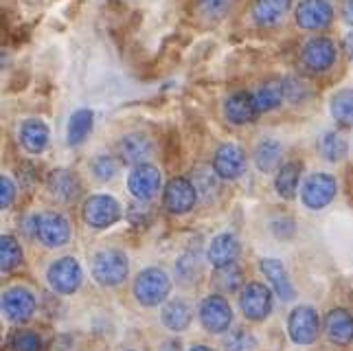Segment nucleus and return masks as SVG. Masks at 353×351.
<instances>
[{"instance_id": "25", "label": "nucleus", "mask_w": 353, "mask_h": 351, "mask_svg": "<svg viewBox=\"0 0 353 351\" xmlns=\"http://www.w3.org/2000/svg\"><path fill=\"white\" fill-rule=\"evenodd\" d=\"M301 176H303V163L290 161L279 167V174L274 178V189L283 200H292L301 191Z\"/></svg>"}, {"instance_id": "10", "label": "nucleus", "mask_w": 353, "mask_h": 351, "mask_svg": "<svg viewBox=\"0 0 353 351\" xmlns=\"http://www.w3.org/2000/svg\"><path fill=\"white\" fill-rule=\"evenodd\" d=\"M161 185H163L161 172L150 163L134 165V169L128 176V189L137 200H145V202L154 200L158 196V191H161Z\"/></svg>"}, {"instance_id": "9", "label": "nucleus", "mask_w": 353, "mask_h": 351, "mask_svg": "<svg viewBox=\"0 0 353 351\" xmlns=\"http://www.w3.org/2000/svg\"><path fill=\"white\" fill-rule=\"evenodd\" d=\"M200 323L206 332L211 334H222L230 328L233 323V310H230L228 301L220 294L206 297L200 303Z\"/></svg>"}, {"instance_id": "20", "label": "nucleus", "mask_w": 353, "mask_h": 351, "mask_svg": "<svg viewBox=\"0 0 353 351\" xmlns=\"http://www.w3.org/2000/svg\"><path fill=\"white\" fill-rule=\"evenodd\" d=\"M259 268H261L265 279L270 281V285L274 288V292L279 294V299L292 301L296 297V290H294V285H292L290 274H288L285 265L281 261H279V259H261Z\"/></svg>"}, {"instance_id": "13", "label": "nucleus", "mask_w": 353, "mask_h": 351, "mask_svg": "<svg viewBox=\"0 0 353 351\" xmlns=\"http://www.w3.org/2000/svg\"><path fill=\"white\" fill-rule=\"evenodd\" d=\"M296 24L305 31L327 29L334 20V9L327 0H301L296 7Z\"/></svg>"}, {"instance_id": "12", "label": "nucleus", "mask_w": 353, "mask_h": 351, "mask_svg": "<svg viewBox=\"0 0 353 351\" xmlns=\"http://www.w3.org/2000/svg\"><path fill=\"white\" fill-rule=\"evenodd\" d=\"M246 165H248L246 152H243L235 143L220 145L217 152H215V156H213V169L222 180L241 178V174L246 172Z\"/></svg>"}, {"instance_id": "21", "label": "nucleus", "mask_w": 353, "mask_h": 351, "mask_svg": "<svg viewBox=\"0 0 353 351\" xmlns=\"http://www.w3.org/2000/svg\"><path fill=\"white\" fill-rule=\"evenodd\" d=\"M325 334L334 345L340 347L353 343V317L347 310H332L325 319Z\"/></svg>"}, {"instance_id": "18", "label": "nucleus", "mask_w": 353, "mask_h": 351, "mask_svg": "<svg viewBox=\"0 0 353 351\" xmlns=\"http://www.w3.org/2000/svg\"><path fill=\"white\" fill-rule=\"evenodd\" d=\"M46 189L51 193V198H55L57 202H72L79 196L81 183L70 169H53L46 176Z\"/></svg>"}, {"instance_id": "33", "label": "nucleus", "mask_w": 353, "mask_h": 351, "mask_svg": "<svg viewBox=\"0 0 353 351\" xmlns=\"http://www.w3.org/2000/svg\"><path fill=\"white\" fill-rule=\"evenodd\" d=\"M22 259H24V252H22V246L18 244V239L11 235L0 237V268H3V272L18 268Z\"/></svg>"}, {"instance_id": "35", "label": "nucleus", "mask_w": 353, "mask_h": 351, "mask_svg": "<svg viewBox=\"0 0 353 351\" xmlns=\"http://www.w3.org/2000/svg\"><path fill=\"white\" fill-rule=\"evenodd\" d=\"M90 172L97 180H101V183H108V180H112L117 174H119V163L114 156H108V154H99L97 159L90 163Z\"/></svg>"}, {"instance_id": "44", "label": "nucleus", "mask_w": 353, "mask_h": 351, "mask_svg": "<svg viewBox=\"0 0 353 351\" xmlns=\"http://www.w3.org/2000/svg\"><path fill=\"white\" fill-rule=\"evenodd\" d=\"M345 51H347L349 59L353 62V31H351V33H347V38H345Z\"/></svg>"}, {"instance_id": "46", "label": "nucleus", "mask_w": 353, "mask_h": 351, "mask_svg": "<svg viewBox=\"0 0 353 351\" xmlns=\"http://www.w3.org/2000/svg\"><path fill=\"white\" fill-rule=\"evenodd\" d=\"M189 351H215V349H211V347H206V345H193Z\"/></svg>"}, {"instance_id": "24", "label": "nucleus", "mask_w": 353, "mask_h": 351, "mask_svg": "<svg viewBox=\"0 0 353 351\" xmlns=\"http://www.w3.org/2000/svg\"><path fill=\"white\" fill-rule=\"evenodd\" d=\"M193 319V310L185 299H174L167 301L161 312V321L167 330L172 332H185Z\"/></svg>"}, {"instance_id": "17", "label": "nucleus", "mask_w": 353, "mask_h": 351, "mask_svg": "<svg viewBox=\"0 0 353 351\" xmlns=\"http://www.w3.org/2000/svg\"><path fill=\"white\" fill-rule=\"evenodd\" d=\"M119 154L128 165H143L154 156V143L143 132H130L121 139Z\"/></svg>"}, {"instance_id": "8", "label": "nucleus", "mask_w": 353, "mask_h": 351, "mask_svg": "<svg viewBox=\"0 0 353 351\" xmlns=\"http://www.w3.org/2000/svg\"><path fill=\"white\" fill-rule=\"evenodd\" d=\"M288 334L296 345H312L321 334L319 314L310 305H299L292 310L288 319Z\"/></svg>"}, {"instance_id": "32", "label": "nucleus", "mask_w": 353, "mask_h": 351, "mask_svg": "<svg viewBox=\"0 0 353 351\" xmlns=\"http://www.w3.org/2000/svg\"><path fill=\"white\" fill-rule=\"evenodd\" d=\"M176 274H178V281L191 285L200 279L202 274V257H200V250H187L185 255H180L176 261Z\"/></svg>"}, {"instance_id": "11", "label": "nucleus", "mask_w": 353, "mask_h": 351, "mask_svg": "<svg viewBox=\"0 0 353 351\" xmlns=\"http://www.w3.org/2000/svg\"><path fill=\"white\" fill-rule=\"evenodd\" d=\"M336 57H338V48L330 38H312L305 42L303 46V66L312 72H327L334 64H336Z\"/></svg>"}, {"instance_id": "40", "label": "nucleus", "mask_w": 353, "mask_h": 351, "mask_svg": "<svg viewBox=\"0 0 353 351\" xmlns=\"http://www.w3.org/2000/svg\"><path fill=\"white\" fill-rule=\"evenodd\" d=\"M233 0H200V9L211 18H222L228 14Z\"/></svg>"}, {"instance_id": "30", "label": "nucleus", "mask_w": 353, "mask_h": 351, "mask_svg": "<svg viewBox=\"0 0 353 351\" xmlns=\"http://www.w3.org/2000/svg\"><path fill=\"white\" fill-rule=\"evenodd\" d=\"M220 176L213 167H198L193 172V185L198 189V198L202 202H213L217 191H220Z\"/></svg>"}, {"instance_id": "3", "label": "nucleus", "mask_w": 353, "mask_h": 351, "mask_svg": "<svg viewBox=\"0 0 353 351\" xmlns=\"http://www.w3.org/2000/svg\"><path fill=\"white\" fill-rule=\"evenodd\" d=\"M46 281L51 285L53 292H57V294H64V297L75 294L83 281L81 263L75 257L55 259L46 270Z\"/></svg>"}, {"instance_id": "34", "label": "nucleus", "mask_w": 353, "mask_h": 351, "mask_svg": "<svg viewBox=\"0 0 353 351\" xmlns=\"http://www.w3.org/2000/svg\"><path fill=\"white\" fill-rule=\"evenodd\" d=\"M243 283V274L239 270L237 263L224 265V268H217L215 272V285L222 288L224 292H237Z\"/></svg>"}, {"instance_id": "28", "label": "nucleus", "mask_w": 353, "mask_h": 351, "mask_svg": "<svg viewBox=\"0 0 353 351\" xmlns=\"http://www.w3.org/2000/svg\"><path fill=\"white\" fill-rule=\"evenodd\" d=\"M285 99V88L281 79H268L254 92V101H257L259 112H272Z\"/></svg>"}, {"instance_id": "22", "label": "nucleus", "mask_w": 353, "mask_h": 351, "mask_svg": "<svg viewBox=\"0 0 353 351\" xmlns=\"http://www.w3.org/2000/svg\"><path fill=\"white\" fill-rule=\"evenodd\" d=\"M20 145L29 154H42L48 148V139H51V132H48L46 123L40 119H27L20 126Z\"/></svg>"}, {"instance_id": "31", "label": "nucleus", "mask_w": 353, "mask_h": 351, "mask_svg": "<svg viewBox=\"0 0 353 351\" xmlns=\"http://www.w3.org/2000/svg\"><path fill=\"white\" fill-rule=\"evenodd\" d=\"M330 110L340 128H353V88H343L332 97Z\"/></svg>"}, {"instance_id": "26", "label": "nucleus", "mask_w": 353, "mask_h": 351, "mask_svg": "<svg viewBox=\"0 0 353 351\" xmlns=\"http://www.w3.org/2000/svg\"><path fill=\"white\" fill-rule=\"evenodd\" d=\"M252 161H254V167H257L261 174H272L274 169L281 167V161H283V145L279 143V141H274V139L261 141L257 148H254Z\"/></svg>"}, {"instance_id": "14", "label": "nucleus", "mask_w": 353, "mask_h": 351, "mask_svg": "<svg viewBox=\"0 0 353 351\" xmlns=\"http://www.w3.org/2000/svg\"><path fill=\"white\" fill-rule=\"evenodd\" d=\"M38 237L46 248H59L66 246L70 239V224L68 220L57 211H46L40 215L38 222Z\"/></svg>"}, {"instance_id": "39", "label": "nucleus", "mask_w": 353, "mask_h": 351, "mask_svg": "<svg viewBox=\"0 0 353 351\" xmlns=\"http://www.w3.org/2000/svg\"><path fill=\"white\" fill-rule=\"evenodd\" d=\"M128 220L134 226H148L150 220H152V207L145 200L134 202L132 207L128 209Z\"/></svg>"}, {"instance_id": "4", "label": "nucleus", "mask_w": 353, "mask_h": 351, "mask_svg": "<svg viewBox=\"0 0 353 351\" xmlns=\"http://www.w3.org/2000/svg\"><path fill=\"white\" fill-rule=\"evenodd\" d=\"M81 217L90 228H110L121 220V204L117 202V198L108 196V193H97V196H90L86 202H83L81 209Z\"/></svg>"}, {"instance_id": "7", "label": "nucleus", "mask_w": 353, "mask_h": 351, "mask_svg": "<svg viewBox=\"0 0 353 351\" xmlns=\"http://www.w3.org/2000/svg\"><path fill=\"white\" fill-rule=\"evenodd\" d=\"M198 189L193 185V180L189 178H172L165 187V196H163V204L169 213L174 215H185L189 213L198 202Z\"/></svg>"}, {"instance_id": "16", "label": "nucleus", "mask_w": 353, "mask_h": 351, "mask_svg": "<svg viewBox=\"0 0 353 351\" xmlns=\"http://www.w3.org/2000/svg\"><path fill=\"white\" fill-rule=\"evenodd\" d=\"M257 114H259V108H257V101H254V94L246 90L230 94L224 103V117L228 123H233V126L252 123V121L257 119Z\"/></svg>"}, {"instance_id": "37", "label": "nucleus", "mask_w": 353, "mask_h": 351, "mask_svg": "<svg viewBox=\"0 0 353 351\" xmlns=\"http://www.w3.org/2000/svg\"><path fill=\"white\" fill-rule=\"evenodd\" d=\"M224 347L226 351H254L257 341H254V336L250 332L235 330L224 338Z\"/></svg>"}, {"instance_id": "43", "label": "nucleus", "mask_w": 353, "mask_h": 351, "mask_svg": "<svg viewBox=\"0 0 353 351\" xmlns=\"http://www.w3.org/2000/svg\"><path fill=\"white\" fill-rule=\"evenodd\" d=\"M343 16H345V22L353 27V0H347V3H345V7H343Z\"/></svg>"}, {"instance_id": "29", "label": "nucleus", "mask_w": 353, "mask_h": 351, "mask_svg": "<svg viewBox=\"0 0 353 351\" xmlns=\"http://www.w3.org/2000/svg\"><path fill=\"white\" fill-rule=\"evenodd\" d=\"M319 152L327 163H340L349 154V143L340 132L330 130L319 139Z\"/></svg>"}, {"instance_id": "2", "label": "nucleus", "mask_w": 353, "mask_h": 351, "mask_svg": "<svg viewBox=\"0 0 353 351\" xmlns=\"http://www.w3.org/2000/svg\"><path fill=\"white\" fill-rule=\"evenodd\" d=\"M172 292V279L161 268H145L134 281V297L143 308H156Z\"/></svg>"}, {"instance_id": "15", "label": "nucleus", "mask_w": 353, "mask_h": 351, "mask_svg": "<svg viewBox=\"0 0 353 351\" xmlns=\"http://www.w3.org/2000/svg\"><path fill=\"white\" fill-rule=\"evenodd\" d=\"M38 308V301H35L33 292L22 285L9 288L3 294V312L9 321L14 323H27Z\"/></svg>"}, {"instance_id": "27", "label": "nucleus", "mask_w": 353, "mask_h": 351, "mask_svg": "<svg viewBox=\"0 0 353 351\" xmlns=\"http://www.w3.org/2000/svg\"><path fill=\"white\" fill-rule=\"evenodd\" d=\"M94 128V114L88 108H79L70 114L68 128H66V139L70 148H77L83 141L90 137V132Z\"/></svg>"}, {"instance_id": "36", "label": "nucleus", "mask_w": 353, "mask_h": 351, "mask_svg": "<svg viewBox=\"0 0 353 351\" xmlns=\"http://www.w3.org/2000/svg\"><path fill=\"white\" fill-rule=\"evenodd\" d=\"M11 351H42V338L35 332H16L9 338Z\"/></svg>"}, {"instance_id": "5", "label": "nucleus", "mask_w": 353, "mask_h": 351, "mask_svg": "<svg viewBox=\"0 0 353 351\" xmlns=\"http://www.w3.org/2000/svg\"><path fill=\"white\" fill-rule=\"evenodd\" d=\"M338 193V183L336 178L330 174H310L303 180L301 187V202L305 204L310 211H321L327 204H332V200Z\"/></svg>"}, {"instance_id": "19", "label": "nucleus", "mask_w": 353, "mask_h": 351, "mask_svg": "<svg viewBox=\"0 0 353 351\" xmlns=\"http://www.w3.org/2000/svg\"><path fill=\"white\" fill-rule=\"evenodd\" d=\"M239 239L233 233H220L211 239L209 250H206V259H209L215 268H224V265L235 263L239 257Z\"/></svg>"}, {"instance_id": "42", "label": "nucleus", "mask_w": 353, "mask_h": 351, "mask_svg": "<svg viewBox=\"0 0 353 351\" xmlns=\"http://www.w3.org/2000/svg\"><path fill=\"white\" fill-rule=\"evenodd\" d=\"M270 231H272L276 237H281V239L292 237V235H294V222H292V220H285V217H281V220H274V222L270 224Z\"/></svg>"}, {"instance_id": "38", "label": "nucleus", "mask_w": 353, "mask_h": 351, "mask_svg": "<svg viewBox=\"0 0 353 351\" xmlns=\"http://www.w3.org/2000/svg\"><path fill=\"white\" fill-rule=\"evenodd\" d=\"M283 88H285V99L290 103H301L307 97V83L299 77H285Z\"/></svg>"}, {"instance_id": "41", "label": "nucleus", "mask_w": 353, "mask_h": 351, "mask_svg": "<svg viewBox=\"0 0 353 351\" xmlns=\"http://www.w3.org/2000/svg\"><path fill=\"white\" fill-rule=\"evenodd\" d=\"M14 200H16V185L9 176L3 174V178H0V207L9 209Z\"/></svg>"}, {"instance_id": "45", "label": "nucleus", "mask_w": 353, "mask_h": 351, "mask_svg": "<svg viewBox=\"0 0 353 351\" xmlns=\"http://www.w3.org/2000/svg\"><path fill=\"white\" fill-rule=\"evenodd\" d=\"M161 351H180V343L178 341H169L161 347Z\"/></svg>"}, {"instance_id": "6", "label": "nucleus", "mask_w": 353, "mask_h": 351, "mask_svg": "<svg viewBox=\"0 0 353 351\" xmlns=\"http://www.w3.org/2000/svg\"><path fill=\"white\" fill-rule=\"evenodd\" d=\"M239 310L248 321H263L272 312V292L259 281L243 285L239 294Z\"/></svg>"}, {"instance_id": "1", "label": "nucleus", "mask_w": 353, "mask_h": 351, "mask_svg": "<svg viewBox=\"0 0 353 351\" xmlns=\"http://www.w3.org/2000/svg\"><path fill=\"white\" fill-rule=\"evenodd\" d=\"M130 274V261L125 252L117 248L99 250L92 257V279L103 288L121 285Z\"/></svg>"}, {"instance_id": "23", "label": "nucleus", "mask_w": 353, "mask_h": 351, "mask_svg": "<svg viewBox=\"0 0 353 351\" xmlns=\"http://www.w3.org/2000/svg\"><path fill=\"white\" fill-rule=\"evenodd\" d=\"M292 7V0H254L252 20L259 27H276Z\"/></svg>"}]
</instances>
